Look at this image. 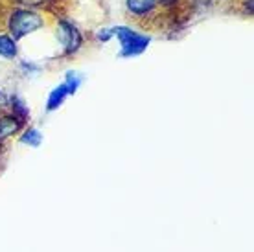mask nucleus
<instances>
[{"instance_id":"obj_12","label":"nucleus","mask_w":254,"mask_h":252,"mask_svg":"<svg viewBox=\"0 0 254 252\" xmlns=\"http://www.w3.org/2000/svg\"><path fill=\"white\" fill-rule=\"evenodd\" d=\"M22 2H24V4H41L43 0H22Z\"/></svg>"},{"instance_id":"obj_10","label":"nucleus","mask_w":254,"mask_h":252,"mask_svg":"<svg viewBox=\"0 0 254 252\" xmlns=\"http://www.w3.org/2000/svg\"><path fill=\"white\" fill-rule=\"evenodd\" d=\"M83 77L77 74V72H66V77H64V87L68 90V94H76V90L81 85Z\"/></svg>"},{"instance_id":"obj_8","label":"nucleus","mask_w":254,"mask_h":252,"mask_svg":"<svg viewBox=\"0 0 254 252\" xmlns=\"http://www.w3.org/2000/svg\"><path fill=\"white\" fill-rule=\"evenodd\" d=\"M9 107H11V111H13V116L19 118L20 122H24L26 118L30 116V111L26 107V103L20 100L19 96H13L11 100H9Z\"/></svg>"},{"instance_id":"obj_5","label":"nucleus","mask_w":254,"mask_h":252,"mask_svg":"<svg viewBox=\"0 0 254 252\" xmlns=\"http://www.w3.org/2000/svg\"><path fill=\"white\" fill-rule=\"evenodd\" d=\"M66 96H70L68 90H66V87H64V83H61V85H58V87L50 92V96H48V101H46V109H48L50 113H52V111H56V109H59L64 103Z\"/></svg>"},{"instance_id":"obj_11","label":"nucleus","mask_w":254,"mask_h":252,"mask_svg":"<svg viewBox=\"0 0 254 252\" xmlns=\"http://www.w3.org/2000/svg\"><path fill=\"white\" fill-rule=\"evenodd\" d=\"M7 107H9V100H7V96L0 90V113H2V111H6Z\"/></svg>"},{"instance_id":"obj_4","label":"nucleus","mask_w":254,"mask_h":252,"mask_svg":"<svg viewBox=\"0 0 254 252\" xmlns=\"http://www.w3.org/2000/svg\"><path fill=\"white\" fill-rule=\"evenodd\" d=\"M22 129V122L15 116H2L0 118V142L6 140L7 136H11L15 132H19Z\"/></svg>"},{"instance_id":"obj_13","label":"nucleus","mask_w":254,"mask_h":252,"mask_svg":"<svg viewBox=\"0 0 254 252\" xmlns=\"http://www.w3.org/2000/svg\"><path fill=\"white\" fill-rule=\"evenodd\" d=\"M162 4H172V2H175V0H160Z\"/></svg>"},{"instance_id":"obj_3","label":"nucleus","mask_w":254,"mask_h":252,"mask_svg":"<svg viewBox=\"0 0 254 252\" xmlns=\"http://www.w3.org/2000/svg\"><path fill=\"white\" fill-rule=\"evenodd\" d=\"M58 41L64 46V52H66V54H74V52L79 50V46H81V43H83V37L72 22H68V20H59Z\"/></svg>"},{"instance_id":"obj_6","label":"nucleus","mask_w":254,"mask_h":252,"mask_svg":"<svg viewBox=\"0 0 254 252\" xmlns=\"http://www.w3.org/2000/svg\"><path fill=\"white\" fill-rule=\"evenodd\" d=\"M155 6H157V0H127V9L138 17L151 13Z\"/></svg>"},{"instance_id":"obj_1","label":"nucleus","mask_w":254,"mask_h":252,"mask_svg":"<svg viewBox=\"0 0 254 252\" xmlns=\"http://www.w3.org/2000/svg\"><path fill=\"white\" fill-rule=\"evenodd\" d=\"M113 35L118 37L120 41V57H134L140 56L142 52H146V48L149 46V41L151 39L147 35H142V33H136L133 30H129L126 26H116L111 30Z\"/></svg>"},{"instance_id":"obj_9","label":"nucleus","mask_w":254,"mask_h":252,"mask_svg":"<svg viewBox=\"0 0 254 252\" xmlns=\"http://www.w3.org/2000/svg\"><path fill=\"white\" fill-rule=\"evenodd\" d=\"M20 142L26 145H30V147H39L41 145V142H43V134H41V131L39 129H35V127H30V129H26L24 134L20 136Z\"/></svg>"},{"instance_id":"obj_7","label":"nucleus","mask_w":254,"mask_h":252,"mask_svg":"<svg viewBox=\"0 0 254 252\" xmlns=\"http://www.w3.org/2000/svg\"><path fill=\"white\" fill-rule=\"evenodd\" d=\"M0 56L6 57V59L17 57V44H15V39H11L9 35H0Z\"/></svg>"},{"instance_id":"obj_2","label":"nucleus","mask_w":254,"mask_h":252,"mask_svg":"<svg viewBox=\"0 0 254 252\" xmlns=\"http://www.w3.org/2000/svg\"><path fill=\"white\" fill-rule=\"evenodd\" d=\"M43 24H45L43 17L30 9H15L9 17V32H11L13 39L26 37L39 28H43Z\"/></svg>"}]
</instances>
